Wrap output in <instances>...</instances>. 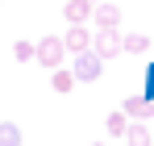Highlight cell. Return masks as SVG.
<instances>
[{
  "mask_svg": "<svg viewBox=\"0 0 154 146\" xmlns=\"http://www.w3.org/2000/svg\"><path fill=\"white\" fill-rule=\"evenodd\" d=\"M71 71H75V79H79V84H96V79L104 75V59L96 54V50H88V54H75V67H71Z\"/></svg>",
  "mask_w": 154,
  "mask_h": 146,
  "instance_id": "2",
  "label": "cell"
},
{
  "mask_svg": "<svg viewBox=\"0 0 154 146\" xmlns=\"http://www.w3.org/2000/svg\"><path fill=\"white\" fill-rule=\"evenodd\" d=\"M63 17L71 25H88L96 17V4H92V0H67V4H63Z\"/></svg>",
  "mask_w": 154,
  "mask_h": 146,
  "instance_id": "6",
  "label": "cell"
},
{
  "mask_svg": "<svg viewBox=\"0 0 154 146\" xmlns=\"http://www.w3.org/2000/svg\"><path fill=\"white\" fill-rule=\"evenodd\" d=\"M154 138H150V129H146V125L142 121H133L129 125V134H125V146H150Z\"/></svg>",
  "mask_w": 154,
  "mask_h": 146,
  "instance_id": "11",
  "label": "cell"
},
{
  "mask_svg": "<svg viewBox=\"0 0 154 146\" xmlns=\"http://www.w3.org/2000/svg\"><path fill=\"white\" fill-rule=\"evenodd\" d=\"M92 4H100V0H92Z\"/></svg>",
  "mask_w": 154,
  "mask_h": 146,
  "instance_id": "14",
  "label": "cell"
},
{
  "mask_svg": "<svg viewBox=\"0 0 154 146\" xmlns=\"http://www.w3.org/2000/svg\"><path fill=\"white\" fill-rule=\"evenodd\" d=\"M75 84H79V79H75V71H67V67L50 71V88H54V92H63V96H67V92H71Z\"/></svg>",
  "mask_w": 154,
  "mask_h": 146,
  "instance_id": "8",
  "label": "cell"
},
{
  "mask_svg": "<svg viewBox=\"0 0 154 146\" xmlns=\"http://www.w3.org/2000/svg\"><path fill=\"white\" fill-rule=\"evenodd\" d=\"M129 125H133V121H129L125 113H108V121H104V129H108L112 138H125V134H129Z\"/></svg>",
  "mask_w": 154,
  "mask_h": 146,
  "instance_id": "10",
  "label": "cell"
},
{
  "mask_svg": "<svg viewBox=\"0 0 154 146\" xmlns=\"http://www.w3.org/2000/svg\"><path fill=\"white\" fill-rule=\"evenodd\" d=\"M96 54H100L104 63H108V59H117V54H121V50H125V42H121V29H96Z\"/></svg>",
  "mask_w": 154,
  "mask_h": 146,
  "instance_id": "4",
  "label": "cell"
},
{
  "mask_svg": "<svg viewBox=\"0 0 154 146\" xmlns=\"http://www.w3.org/2000/svg\"><path fill=\"white\" fill-rule=\"evenodd\" d=\"M121 113H125L129 121H146V117H154V100L150 96H125Z\"/></svg>",
  "mask_w": 154,
  "mask_h": 146,
  "instance_id": "7",
  "label": "cell"
},
{
  "mask_svg": "<svg viewBox=\"0 0 154 146\" xmlns=\"http://www.w3.org/2000/svg\"><path fill=\"white\" fill-rule=\"evenodd\" d=\"M117 4H121V0H117Z\"/></svg>",
  "mask_w": 154,
  "mask_h": 146,
  "instance_id": "15",
  "label": "cell"
},
{
  "mask_svg": "<svg viewBox=\"0 0 154 146\" xmlns=\"http://www.w3.org/2000/svg\"><path fill=\"white\" fill-rule=\"evenodd\" d=\"M0 146H21V129L13 121H0Z\"/></svg>",
  "mask_w": 154,
  "mask_h": 146,
  "instance_id": "12",
  "label": "cell"
},
{
  "mask_svg": "<svg viewBox=\"0 0 154 146\" xmlns=\"http://www.w3.org/2000/svg\"><path fill=\"white\" fill-rule=\"evenodd\" d=\"M63 42L71 54H88V50L96 46V29H88V25H71L67 33H63Z\"/></svg>",
  "mask_w": 154,
  "mask_h": 146,
  "instance_id": "3",
  "label": "cell"
},
{
  "mask_svg": "<svg viewBox=\"0 0 154 146\" xmlns=\"http://www.w3.org/2000/svg\"><path fill=\"white\" fill-rule=\"evenodd\" d=\"M67 42L58 38V33H46V38H38V59L33 63H42V67H50V71H58L63 63H67Z\"/></svg>",
  "mask_w": 154,
  "mask_h": 146,
  "instance_id": "1",
  "label": "cell"
},
{
  "mask_svg": "<svg viewBox=\"0 0 154 146\" xmlns=\"http://www.w3.org/2000/svg\"><path fill=\"white\" fill-rule=\"evenodd\" d=\"M121 42H125V54H146V46H150V38L146 33H121Z\"/></svg>",
  "mask_w": 154,
  "mask_h": 146,
  "instance_id": "9",
  "label": "cell"
},
{
  "mask_svg": "<svg viewBox=\"0 0 154 146\" xmlns=\"http://www.w3.org/2000/svg\"><path fill=\"white\" fill-rule=\"evenodd\" d=\"M92 21H96V29H121V4L117 0H100Z\"/></svg>",
  "mask_w": 154,
  "mask_h": 146,
  "instance_id": "5",
  "label": "cell"
},
{
  "mask_svg": "<svg viewBox=\"0 0 154 146\" xmlns=\"http://www.w3.org/2000/svg\"><path fill=\"white\" fill-rule=\"evenodd\" d=\"M13 54H17L21 63H29V59H38V42H17V46H13Z\"/></svg>",
  "mask_w": 154,
  "mask_h": 146,
  "instance_id": "13",
  "label": "cell"
}]
</instances>
